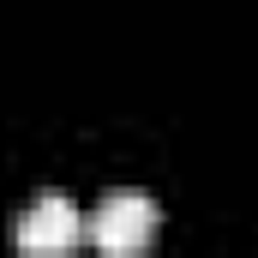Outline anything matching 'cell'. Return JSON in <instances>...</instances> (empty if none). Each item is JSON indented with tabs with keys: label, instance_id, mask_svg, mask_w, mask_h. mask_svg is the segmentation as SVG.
<instances>
[{
	"label": "cell",
	"instance_id": "cell-1",
	"mask_svg": "<svg viewBox=\"0 0 258 258\" xmlns=\"http://www.w3.org/2000/svg\"><path fill=\"white\" fill-rule=\"evenodd\" d=\"M150 228H156V198L138 192V186H108V192L84 210V240H96L108 258L144 252Z\"/></svg>",
	"mask_w": 258,
	"mask_h": 258
},
{
	"label": "cell",
	"instance_id": "cell-2",
	"mask_svg": "<svg viewBox=\"0 0 258 258\" xmlns=\"http://www.w3.org/2000/svg\"><path fill=\"white\" fill-rule=\"evenodd\" d=\"M84 240V210L72 204V192H36L18 216H12V246L30 258H66Z\"/></svg>",
	"mask_w": 258,
	"mask_h": 258
}]
</instances>
